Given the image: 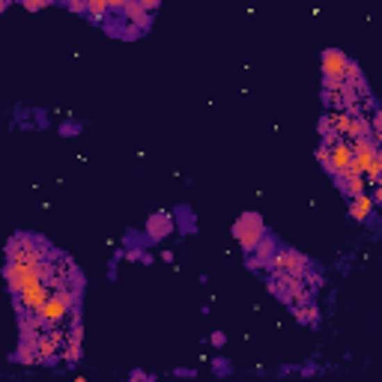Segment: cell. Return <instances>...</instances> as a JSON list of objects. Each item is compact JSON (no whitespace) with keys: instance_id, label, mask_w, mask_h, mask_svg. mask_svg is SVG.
Instances as JSON below:
<instances>
[{"instance_id":"8","label":"cell","mask_w":382,"mask_h":382,"mask_svg":"<svg viewBox=\"0 0 382 382\" xmlns=\"http://www.w3.org/2000/svg\"><path fill=\"white\" fill-rule=\"evenodd\" d=\"M179 230H183V233H188V230H194V215L188 213V209H179Z\"/></svg>"},{"instance_id":"6","label":"cell","mask_w":382,"mask_h":382,"mask_svg":"<svg viewBox=\"0 0 382 382\" xmlns=\"http://www.w3.org/2000/svg\"><path fill=\"white\" fill-rule=\"evenodd\" d=\"M349 215H353L356 221H367L370 215H374V197H370V194L353 197V200H349Z\"/></svg>"},{"instance_id":"4","label":"cell","mask_w":382,"mask_h":382,"mask_svg":"<svg viewBox=\"0 0 382 382\" xmlns=\"http://www.w3.org/2000/svg\"><path fill=\"white\" fill-rule=\"evenodd\" d=\"M281 251V245H278V239L272 236V233H266V239L257 245V251L248 257V263L254 266V269H260V266H272V260H275V254Z\"/></svg>"},{"instance_id":"12","label":"cell","mask_w":382,"mask_h":382,"mask_svg":"<svg viewBox=\"0 0 382 382\" xmlns=\"http://www.w3.org/2000/svg\"><path fill=\"white\" fill-rule=\"evenodd\" d=\"M176 376H191V379H194V370H188V367H179V370H176Z\"/></svg>"},{"instance_id":"1","label":"cell","mask_w":382,"mask_h":382,"mask_svg":"<svg viewBox=\"0 0 382 382\" xmlns=\"http://www.w3.org/2000/svg\"><path fill=\"white\" fill-rule=\"evenodd\" d=\"M233 236L239 239V245H242V251H248V254H254L257 245L266 239V227L263 221H260L257 213H245L242 218L233 224Z\"/></svg>"},{"instance_id":"7","label":"cell","mask_w":382,"mask_h":382,"mask_svg":"<svg viewBox=\"0 0 382 382\" xmlns=\"http://www.w3.org/2000/svg\"><path fill=\"white\" fill-rule=\"evenodd\" d=\"M370 138H374L376 144L382 147V110H376L374 119H370Z\"/></svg>"},{"instance_id":"5","label":"cell","mask_w":382,"mask_h":382,"mask_svg":"<svg viewBox=\"0 0 382 382\" xmlns=\"http://www.w3.org/2000/svg\"><path fill=\"white\" fill-rule=\"evenodd\" d=\"M170 230H174V215H167V213H156L153 218L147 221V227H144V236L149 239V242H158V239H165Z\"/></svg>"},{"instance_id":"11","label":"cell","mask_w":382,"mask_h":382,"mask_svg":"<svg viewBox=\"0 0 382 382\" xmlns=\"http://www.w3.org/2000/svg\"><path fill=\"white\" fill-rule=\"evenodd\" d=\"M215 370H218V374H227V370H230V365H227L224 358H218V361H215Z\"/></svg>"},{"instance_id":"9","label":"cell","mask_w":382,"mask_h":382,"mask_svg":"<svg viewBox=\"0 0 382 382\" xmlns=\"http://www.w3.org/2000/svg\"><path fill=\"white\" fill-rule=\"evenodd\" d=\"M60 132H63V135H75V132H81V126H78V123H66Z\"/></svg>"},{"instance_id":"10","label":"cell","mask_w":382,"mask_h":382,"mask_svg":"<svg viewBox=\"0 0 382 382\" xmlns=\"http://www.w3.org/2000/svg\"><path fill=\"white\" fill-rule=\"evenodd\" d=\"M45 3H39V0H24V9H30V13H39Z\"/></svg>"},{"instance_id":"3","label":"cell","mask_w":382,"mask_h":382,"mask_svg":"<svg viewBox=\"0 0 382 382\" xmlns=\"http://www.w3.org/2000/svg\"><path fill=\"white\" fill-rule=\"evenodd\" d=\"M347 66H349L347 54L335 51V48H326L323 51V84H326V90L347 81Z\"/></svg>"},{"instance_id":"13","label":"cell","mask_w":382,"mask_h":382,"mask_svg":"<svg viewBox=\"0 0 382 382\" xmlns=\"http://www.w3.org/2000/svg\"><path fill=\"white\" fill-rule=\"evenodd\" d=\"M213 344H215V347L224 344V335H221V331H215V335H213Z\"/></svg>"},{"instance_id":"2","label":"cell","mask_w":382,"mask_h":382,"mask_svg":"<svg viewBox=\"0 0 382 382\" xmlns=\"http://www.w3.org/2000/svg\"><path fill=\"white\" fill-rule=\"evenodd\" d=\"M272 269H275V272H284V275H293V278H305L314 266H310V260L301 254V251L281 248L275 254V260H272Z\"/></svg>"},{"instance_id":"14","label":"cell","mask_w":382,"mask_h":382,"mask_svg":"<svg viewBox=\"0 0 382 382\" xmlns=\"http://www.w3.org/2000/svg\"><path fill=\"white\" fill-rule=\"evenodd\" d=\"M75 382H87V379H75Z\"/></svg>"}]
</instances>
